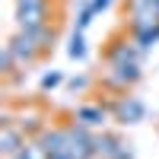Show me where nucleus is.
<instances>
[{
    "mask_svg": "<svg viewBox=\"0 0 159 159\" xmlns=\"http://www.w3.org/2000/svg\"><path fill=\"white\" fill-rule=\"evenodd\" d=\"M16 22L19 29L51 25V0H16Z\"/></svg>",
    "mask_w": 159,
    "mask_h": 159,
    "instance_id": "f257e3e1",
    "label": "nucleus"
},
{
    "mask_svg": "<svg viewBox=\"0 0 159 159\" xmlns=\"http://www.w3.org/2000/svg\"><path fill=\"white\" fill-rule=\"evenodd\" d=\"M7 45H10V51H13V57H16V64H22V67H25V64H35L38 57L45 54V51H42V45H38L29 32H22V29L13 35Z\"/></svg>",
    "mask_w": 159,
    "mask_h": 159,
    "instance_id": "f03ea898",
    "label": "nucleus"
},
{
    "mask_svg": "<svg viewBox=\"0 0 159 159\" xmlns=\"http://www.w3.org/2000/svg\"><path fill=\"white\" fill-rule=\"evenodd\" d=\"M108 73H105V86H111V89H127V86H134L137 80H140V64H108Z\"/></svg>",
    "mask_w": 159,
    "mask_h": 159,
    "instance_id": "7ed1b4c3",
    "label": "nucleus"
},
{
    "mask_svg": "<svg viewBox=\"0 0 159 159\" xmlns=\"http://www.w3.org/2000/svg\"><path fill=\"white\" fill-rule=\"evenodd\" d=\"M111 115L121 124H137V121H143V115H147V105H143L137 96H121L111 105Z\"/></svg>",
    "mask_w": 159,
    "mask_h": 159,
    "instance_id": "20e7f679",
    "label": "nucleus"
},
{
    "mask_svg": "<svg viewBox=\"0 0 159 159\" xmlns=\"http://www.w3.org/2000/svg\"><path fill=\"white\" fill-rule=\"evenodd\" d=\"M143 51L137 48V42H127V38H111L108 48H105V61L108 64H134L140 61Z\"/></svg>",
    "mask_w": 159,
    "mask_h": 159,
    "instance_id": "39448f33",
    "label": "nucleus"
},
{
    "mask_svg": "<svg viewBox=\"0 0 159 159\" xmlns=\"http://www.w3.org/2000/svg\"><path fill=\"white\" fill-rule=\"evenodd\" d=\"M25 143H29V140H25V130L13 127V121L3 124V130H0V153H3V156H16V153H22Z\"/></svg>",
    "mask_w": 159,
    "mask_h": 159,
    "instance_id": "423d86ee",
    "label": "nucleus"
},
{
    "mask_svg": "<svg viewBox=\"0 0 159 159\" xmlns=\"http://www.w3.org/2000/svg\"><path fill=\"white\" fill-rule=\"evenodd\" d=\"M73 121H80L83 127H105V121H108V108L105 105H80L76 115H73Z\"/></svg>",
    "mask_w": 159,
    "mask_h": 159,
    "instance_id": "0eeeda50",
    "label": "nucleus"
},
{
    "mask_svg": "<svg viewBox=\"0 0 159 159\" xmlns=\"http://www.w3.org/2000/svg\"><path fill=\"white\" fill-rule=\"evenodd\" d=\"M118 150H124V143L115 134H99L96 137V159H111Z\"/></svg>",
    "mask_w": 159,
    "mask_h": 159,
    "instance_id": "6e6552de",
    "label": "nucleus"
},
{
    "mask_svg": "<svg viewBox=\"0 0 159 159\" xmlns=\"http://www.w3.org/2000/svg\"><path fill=\"white\" fill-rule=\"evenodd\" d=\"M130 35H134V42H137L140 51H150L159 42V22L156 25H143V29H130Z\"/></svg>",
    "mask_w": 159,
    "mask_h": 159,
    "instance_id": "1a4fd4ad",
    "label": "nucleus"
},
{
    "mask_svg": "<svg viewBox=\"0 0 159 159\" xmlns=\"http://www.w3.org/2000/svg\"><path fill=\"white\" fill-rule=\"evenodd\" d=\"M67 54H70L73 61H83V57H86V38H83V32H73V35H70Z\"/></svg>",
    "mask_w": 159,
    "mask_h": 159,
    "instance_id": "9d476101",
    "label": "nucleus"
},
{
    "mask_svg": "<svg viewBox=\"0 0 159 159\" xmlns=\"http://www.w3.org/2000/svg\"><path fill=\"white\" fill-rule=\"evenodd\" d=\"M61 83H64V73H61V70H51V73L42 76V83H38V86H42V92H48V89H54V86H61Z\"/></svg>",
    "mask_w": 159,
    "mask_h": 159,
    "instance_id": "9b49d317",
    "label": "nucleus"
},
{
    "mask_svg": "<svg viewBox=\"0 0 159 159\" xmlns=\"http://www.w3.org/2000/svg\"><path fill=\"white\" fill-rule=\"evenodd\" d=\"M13 64H16V57H13V51H10V45L0 51V73H13Z\"/></svg>",
    "mask_w": 159,
    "mask_h": 159,
    "instance_id": "f8f14e48",
    "label": "nucleus"
},
{
    "mask_svg": "<svg viewBox=\"0 0 159 159\" xmlns=\"http://www.w3.org/2000/svg\"><path fill=\"white\" fill-rule=\"evenodd\" d=\"M111 3H115V0H86V3H83V10H86V13H92V16H96V13L108 10Z\"/></svg>",
    "mask_w": 159,
    "mask_h": 159,
    "instance_id": "ddd939ff",
    "label": "nucleus"
},
{
    "mask_svg": "<svg viewBox=\"0 0 159 159\" xmlns=\"http://www.w3.org/2000/svg\"><path fill=\"white\" fill-rule=\"evenodd\" d=\"M86 83H89L86 76H73V80H70V89H73V92H76V89H86Z\"/></svg>",
    "mask_w": 159,
    "mask_h": 159,
    "instance_id": "4468645a",
    "label": "nucleus"
},
{
    "mask_svg": "<svg viewBox=\"0 0 159 159\" xmlns=\"http://www.w3.org/2000/svg\"><path fill=\"white\" fill-rule=\"evenodd\" d=\"M7 159H25V156H22V153H16V156H7Z\"/></svg>",
    "mask_w": 159,
    "mask_h": 159,
    "instance_id": "2eb2a0df",
    "label": "nucleus"
}]
</instances>
